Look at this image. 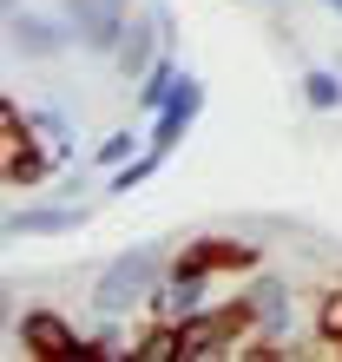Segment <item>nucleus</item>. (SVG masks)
I'll return each instance as SVG.
<instances>
[{
	"label": "nucleus",
	"mask_w": 342,
	"mask_h": 362,
	"mask_svg": "<svg viewBox=\"0 0 342 362\" xmlns=\"http://www.w3.org/2000/svg\"><path fill=\"white\" fill-rule=\"evenodd\" d=\"M152 270H158V250H132V257H119L112 270L99 276V310H125L145 284H152Z\"/></svg>",
	"instance_id": "obj_1"
},
{
	"label": "nucleus",
	"mask_w": 342,
	"mask_h": 362,
	"mask_svg": "<svg viewBox=\"0 0 342 362\" xmlns=\"http://www.w3.org/2000/svg\"><path fill=\"white\" fill-rule=\"evenodd\" d=\"M198 105H204V86H198V79H184V86L165 99V112H158V132H152V152H158V158H165V152H171V145H178L184 132H191Z\"/></svg>",
	"instance_id": "obj_2"
},
{
	"label": "nucleus",
	"mask_w": 342,
	"mask_h": 362,
	"mask_svg": "<svg viewBox=\"0 0 342 362\" xmlns=\"http://www.w3.org/2000/svg\"><path fill=\"white\" fill-rule=\"evenodd\" d=\"M244 323V310H218V316H191V323H178V343L184 356H211V343H224L230 329Z\"/></svg>",
	"instance_id": "obj_3"
},
{
	"label": "nucleus",
	"mask_w": 342,
	"mask_h": 362,
	"mask_svg": "<svg viewBox=\"0 0 342 362\" xmlns=\"http://www.w3.org/2000/svg\"><path fill=\"white\" fill-rule=\"evenodd\" d=\"M20 336H27L40 356H86V349L73 343V329H66V323H53V316H27V323H20Z\"/></svg>",
	"instance_id": "obj_4"
},
{
	"label": "nucleus",
	"mask_w": 342,
	"mask_h": 362,
	"mask_svg": "<svg viewBox=\"0 0 342 362\" xmlns=\"http://www.w3.org/2000/svg\"><path fill=\"white\" fill-rule=\"evenodd\" d=\"M204 276H211V270H198V264H178V276L165 284V310H171V316H191V310L204 303Z\"/></svg>",
	"instance_id": "obj_5"
},
{
	"label": "nucleus",
	"mask_w": 342,
	"mask_h": 362,
	"mask_svg": "<svg viewBox=\"0 0 342 362\" xmlns=\"http://www.w3.org/2000/svg\"><path fill=\"white\" fill-rule=\"evenodd\" d=\"M33 230H73V218H66V211H20L13 238H33Z\"/></svg>",
	"instance_id": "obj_6"
},
{
	"label": "nucleus",
	"mask_w": 342,
	"mask_h": 362,
	"mask_svg": "<svg viewBox=\"0 0 342 362\" xmlns=\"http://www.w3.org/2000/svg\"><path fill=\"white\" fill-rule=\"evenodd\" d=\"M264 323H290V296H283V284H256V303H250Z\"/></svg>",
	"instance_id": "obj_7"
},
{
	"label": "nucleus",
	"mask_w": 342,
	"mask_h": 362,
	"mask_svg": "<svg viewBox=\"0 0 342 362\" xmlns=\"http://www.w3.org/2000/svg\"><path fill=\"white\" fill-rule=\"evenodd\" d=\"M303 93H309V105H342V79L336 73H309Z\"/></svg>",
	"instance_id": "obj_8"
},
{
	"label": "nucleus",
	"mask_w": 342,
	"mask_h": 362,
	"mask_svg": "<svg viewBox=\"0 0 342 362\" xmlns=\"http://www.w3.org/2000/svg\"><path fill=\"white\" fill-rule=\"evenodd\" d=\"M184 79H171V66H152V86H145V105H152V112H165V99L178 93Z\"/></svg>",
	"instance_id": "obj_9"
},
{
	"label": "nucleus",
	"mask_w": 342,
	"mask_h": 362,
	"mask_svg": "<svg viewBox=\"0 0 342 362\" xmlns=\"http://www.w3.org/2000/svg\"><path fill=\"white\" fill-rule=\"evenodd\" d=\"M132 145H138V132H112V139L99 145V165H119L125 152H132Z\"/></svg>",
	"instance_id": "obj_10"
},
{
	"label": "nucleus",
	"mask_w": 342,
	"mask_h": 362,
	"mask_svg": "<svg viewBox=\"0 0 342 362\" xmlns=\"http://www.w3.org/2000/svg\"><path fill=\"white\" fill-rule=\"evenodd\" d=\"M119 59H125V73H138V66H145V27H132V40L119 47Z\"/></svg>",
	"instance_id": "obj_11"
},
{
	"label": "nucleus",
	"mask_w": 342,
	"mask_h": 362,
	"mask_svg": "<svg viewBox=\"0 0 342 362\" xmlns=\"http://www.w3.org/2000/svg\"><path fill=\"white\" fill-rule=\"evenodd\" d=\"M20 47H27V53H47V47H53V33L40 27V20H27V27H20Z\"/></svg>",
	"instance_id": "obj_12"
},
{
	"label": "nucleus",
	"mask_w": 342,
	"mask_h": 362,
	"mask_svg": "<svg viewBox=\"0 0 342 362\" xmlns=\"http://www.w3.org/2000/svg\"><path fill=\"white\" fill-rule=\"evenodd\" d=\"M323 329L342 336V296H329V303H323Z\"/></svg>",
	"instance_id": "obj_13"
},
{
	"label": "nucleus",
	"mask_w": 342,
	"mask_h": 362,
	"mask_svg": "<svg viewBox=\"0 0 342 362\" xmlns=\"http://www.w3.org/2000/svg\"><path fill=\"white\" fill-rule=\"evenodd\" d=\"M329 7H336V13H342V0H329Z\"/></svg>",
	"instance_id": "obj_14"
}]
</instances>
